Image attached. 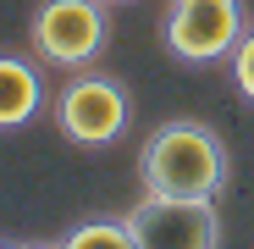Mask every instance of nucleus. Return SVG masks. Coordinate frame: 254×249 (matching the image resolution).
<instances>
[{
    "instance_id": "nucleus-1",
    "label": "nucleus",
    "mask_w": 254,
    "mask_h": 249,
    "mask_svg": "<svg viewBox=\"0 0 254 249\" xmlns=\"http://www.w3.org/2000/svg\"><path fill=\"white\" fill-rule=\"evenodd\" d=\"M138 183L144 194L216 199L227 188V150L204 122H166L138 150Z\"/></svg>"
},
{
    "instance_id": "nucleus-2",
    "label": "nucleus",
    "mask_w": 254,
    "mask_h": 249,
    "mask_svg": "<svg viewBox=\"0 0 254 249\" xmlns=\"http://www.w3.org/2000/svg\"><path fill=\"white\" fill-rule=\"evenodd\" d=\"M111 39V17H105V0H45L28 22V45L39 61L83 72L89 61H100Z\"/></svg>"
},
{
    "instance_id": "nucleus-3",
    "label": "nucleus",
    "mask_w": 254,
    "mask_h": 249,
    "mask_svg": "<svg viewBox=\"0 0 254 249\" xmlns=\"http://www.w3.org/2000/svg\"><path fill=\"white\" fill-rule=\"evenodd\" d=\"M243 0H172L166 6V50L188 67H210V61H227L243 39Z\"/></svg>"
},
{
    "instance_id": "nucleus-4",
    "label": "nucleus",
    "mask_w": 254,
    "mask_h": 249,
    "mask_svg": "<svg viewBox=\"0 0 254 249\" xmlns=\"http://www.w3.org/2000/svg\"><path fill=\"white\" fill-rule=\"evenodd\" d=\"M56 128L61 139H72L77 150H105L122 139L127 128V89L116 78H100V72H77L61 100H56Z\"/></svg>"
},
{
    "instance_id": "nucleus-5",
    "label": "nucleus",
    "mask_w": 254,
    "mask_h": 249,
    "mask_svg": "<svg viewBox=\"0 0 254 249\" xmlns=\"http://www.w3.org/2000/svg\"><path fill=\"white\" fill-rule=\"evenodd\" d=\"M138 249H216L221 244V216L216 199H177V194H144L127 211Z\"/></svg>"
},
{
    "instance_id": "nucleus-6",
    "label": "nucleus",
    "mask_w": 254,
    "mask_h": 249,
    "mask_svg": "<svg viewBox=\"0 0 254 249\" xmlns=\"http://www.w3.org/2000/svg\"><path fill=\"white\" fill-rule=\"evenodd\" d=\"M39 100H45V83H39V72L17 56H0V133L6 128H22V122H33Z\"/></svg>"
},
{
    "instance_id": "nucleus-7",
    "label": "nucleus",
    "mask_w": 254,
    "mask_h": 249,
    "mask_svg": "<svg viewBox=\"0 0 254 249\" xmlns=\"http://www.w3.org/2000/svg\"><path fill=\"white\" fill-rule=\"evenodd\" d=\"M61 244H66V249H138L127 216H122V222H83V227H72Z\"/></svg>"
},
{
    "instance_id": "nucleus-8",
    "label": "nucleus",
    "mask_w": 254,
    "mask_h": 249,
    "mask_svg": "<svg viewBox=\"0 0 254 249\" xmlns=\"http://www.w3.org/2000/svg\"><path fill=\"white\" fill-rule=\"evenodd\" d=\"M232 83H238V94L254 105V28H243L238 50H232Z\"/></svg>"
},
{
    "instance_id": "nucleus-9",
    "label": "nucleus",
    "mask_w": 254,
    "mask_h": 249,
    "mask_svg": "<svg viewBox=\"0 0 254 249\" xmlns=\"http://www.w3.org/2000/svg\"><path fill=\"white\" fill-rule=\"evenodd\" d=\"M105 6H116V0H105Z\"/></svg>"
}]
</instances>
